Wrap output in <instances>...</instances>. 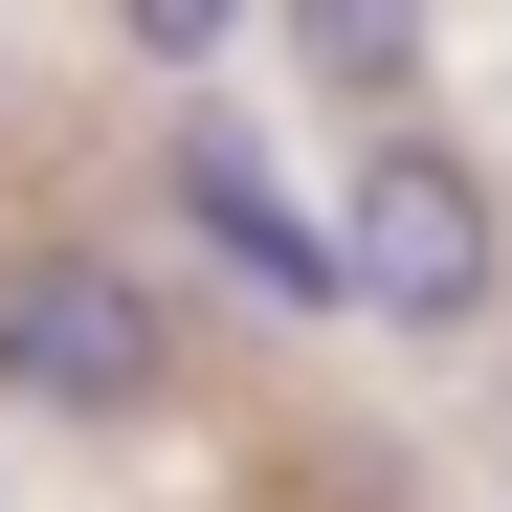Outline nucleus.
I'll return each instance as SVG.
<instances>
[{"label":"nucleus","instance_id":"2","mask_svg":"<svg viewBox=\"0 0 512 512\" xmlns=\"http://www.w3.org/2000/svg\"><path fill=\"white\" fill-rule=\"evenodd\" d=\"M334 245H357V312H401V334H490V179H468L446 134H379L357 201H334Z\"/></svg>","mask_w":512,"mask_h":512},{"label":"nucleus","instance_id":"4","mask_svg":"<svg viewBox=\"0 0 512 512\" xmlns=\"http://www.w3.org/2000/svg\"><path fill=\"white\" fill-rule=\"evenodd\" d=\"M268 23H290L357 112H401V90H423V0H268Z\"/></svg>","mask_w":512,"mask_h":512},{"label":"nucleus","instance_id":"5","mask_svg":"<svg viewBox=\"0 0 512 512\" xmlns=\"http://www.w3.org/2000/svg\"><path fill=\"white\" fill-rule=\"evenodd\" d=\"M112 23H134V67H223V45H245V0H112Z\"/></svg>","mask_w":512,"mask_h":512},{"label":"nucleus","instance_id":"1","mask_svg":"<svg viewBox=\"0 0 512 512\" xmlns=\"http://www.w3.org/2000/svg\"><path fill=\"white\" fill-rule=\"evenodd\" d=\"M0 401L23 423H156L179 401V334H156V290L112 245H23L0 268Z\"/></svg>","mask_w":512,"mask_h":512},{"label":"nucleus","instance_id":"3","mask_svg":"<svg viewBox=\"0 0 512 512\" xmlns=\"http://www.w3.org/2000/svg\"><path fill=\"white\" fill-rule=\"evenodd\" d=\"M156 201H179V223H201V245H223V268L268 290V312H357V245H334V201H290V179H268V156H245L223 112L179 134V179H156Z\"/></svg>","mask_w":512,"mask_h":512}]
</instances>
